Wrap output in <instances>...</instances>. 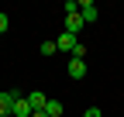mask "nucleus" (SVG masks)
<instances>
[{
    "label": "nucleus",
    "mask_w": 124,
    "mask_h": 117,
    "mask_svg": "<svg viewBox=\"0 0 124 117\" xmlns=\"http://www.w3.org/2000/svg\"><path fill=\"white\" fill-rule=\"evenodd\" d=\"M83 117H103V110H100V107H90V110H86Z\"/></svg>",
    "instance_id": "9b49d317"
},
{
    "label": "nucleus",
    "mask_w": 124,
    "mask_h": 117,
    "mask_svg": "<svg viewBox=\"0 0 124 117\" xmlns=\"http://www.w3.org/2000/svg\"><path fill=\"white\" fill-rule=\"evenodd\" d=\"M72 58H86V45H83V41H79V45L72 48Z\"/></svg>",
    "instance_id": "9d476101"
},
{
    "label": "nucleus",
    "mask_w": 124,
    "mask_h": 117,
    "mask_svg": "<svg viewBox=\"0 0 124 117\" xmlns=\"http://www.w3.org/2000/svg\"><path fill=\"white\" fill-rule=\"evenodd\" d=\"M79 17L86 21V24H93L100 17V10H97V4H93V0H79Z\"/></svg>",
    "instance_id": "f03ea898"
},
{
    "label": "nucleus",
    "mask_w": 124,
    "mask_h": 117,
    "mask_svg": "<svg viewBox=\"0 0 124 117\" xmlns=\"http://www.w3.org/2000/svg\"><path fill=\"white\" fill-rule=\"evenodd\" d=\"M45 114L48 117H62V103L59 100H48V103H45Z\"/></svg>",
    "instance_id": "0eeeda50"
},
{
    "label": "nucleus",
    "mask_w": 124,
    "mask_h": 117,
    "mask_svg": "<svg viewBox=\"0 0 124 117\" xmlns=\"http://www.w3.org/2000/svg\"><path fill=\"white\" fill-rule=\"evenodd\" d=\"M69 76L72 79H83L86 76V58H69Z\"/></svg>",
    "instance_id": "39448f33"
},
{
    "label": "nucleus",
    "mask_w": 124,
    "mask_h": 117,
    "mask_svg": "<svg viewBox=\"0 0 124 117\" xmlns=\"http://www.w3.org/2000/svg\"><path fill=\"white\" fill-rule=\"evenodd\" d=\"M24 100H28V103H31V110H45V103H48V96H45V93H24Z\"/></svg>",
    "instance_id": "423d86ee"
},
{
    "label": "nucleus",
    "mask_w": 124,
    "mask_h": 117,
    "mask_svg": "<svg viewBox=\"0 0 124 117\" xmlns=\"http://www.w3.org/2000/svg\"><path fill=\"white\" fill-rule=\"evenodd\" d=\"M10 117H31V103L24 100V93L14 96V103H10Z\"/></svg>",
    "instance_id": "f257e3e1"
},
{
    "label": "nucleus",
    "mask_w": 124,
    "mask_h": 117,
    "mask_svg": "<svg viewBox=\"0 0 124 117\" xmlns=\"http://www.w3.org/2000/svg\"><path fill=\"white\" fill-rule=\"evenodd\" d=\"M83 17H79V10H76V14H66V31L69 35H76V38H79V31H83Z\"/></svg>",
    "instance_id": "20e7f679"
},
{
    "label": "nucleus",
    "mask_w": 124,
    "mask_h": 117,
    "mask_svg": "<svg viewBox=\"0 0 124 117\" xmlns=\"http://www.w3.org/2000/svg\"><path fill=\"white\" fill-rule=\"evenodd\" d=\"M76 45H79V38H76V35H69V31H62V35L55 38V48L69 52V55H72V48H76Z\"/></svg>",
    "instance_id": "7ed1b4c3"
},
{
    "label": "nucleus",
    "mask_w": 124,
    "mask_h": 117,
    "mask_svg": "<svg viewBox=\"0 0 124 117\" xmlns=\"http://www.w3.org/2000/svg\"><path fill=\"white\" fill-rule=\"evenodd\" d=\"M31 117H48V114H45V110H31Z\"/></svg>",
    "instance_id": "ddd939ff"
},
{
    "label": "nucleus",
    "mask_w": 124,
    "mask_h": 117,
    "mask_svg": "<svg viewBox=\"0 0 124 117\" xmlns=\"http://www.w3.org/2000/svg\"><path fill=\"white\" fill-rule=\"evenodd\" d=\"M7 31V14H0V35Z\"/></svg>",
    "instance_id": "f8f14e48"
},
{
    "label": "nucleus",
    "mask_w": 124,
    "mask_h": 117,
    "mask_svg": "<svg viewBox=\"0 0 124 117\" xmlns=\"http://www.w3.org/2000/svg\"><path fill=\"white\" fill-rule=\"evenodd\" d=\"M38 52H41V55H55L59 48H55V41H41V48H38Z\"/></svg>",
    "instance_id": "6e6552de"
},
{
    "label": "nucleus",
    "mask_w": 124,
    "mask_h": 117,
    "mask_svg": "<svg viewBox=\"0 0 124 117\" xmlns=\"http://www.w3.org/2000/svg\"><path fill=\"white\" fill-rule=\"evenodd\" d=\"M62 10H66V14H76V10H79V0H69V4H62Z\"/></svg>",
    "instance_id": "1a4fd4ad"
}]
</instances>
